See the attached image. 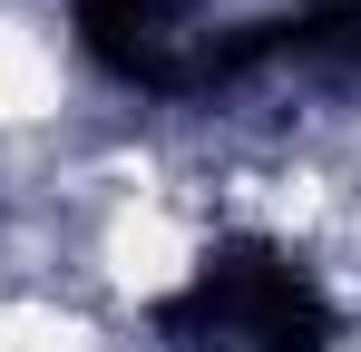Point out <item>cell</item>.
<instances>
[{
  "instance_id": "1",
  "label": "cell",
  "mask_w": 361,
  "mask_h": 352,
  "mask_svg": "<svg viewBox=\"0 0 361 352\" xmlns=\"http://www.w3.org/2000/svg\"><path fill=\"white\" fill-rule=\"evenodd\" d=\"M147 333L166 352H332L342 313L312 284L293 245L274 235H215L176 293L147 303Z\"/></svg>"
},
{
  "instance_id": "2",
  "label": "cell",
  "mask_w": 361,
  "mask_h": 352,
  "mask_svg": "<svg viewBox=\"0 0 361 352\" xmlns=\"http://www.w3.org/2000/svg\"><path fill=\"white\" fill-rule=\"evenodd\" d=\"M195 20H205V0H68V30H78L88 69H108L137 98H176L185 49L205 40Z\"/></svg>"
},
{
  "instance_id": "3",
  "label": "cell",
  "mask_w": 361,
  "mask_h": 352,
  "mask_svg": "<svg viewBox=\"0 0 361 352\" xmlns=\"http://www.w3.org/2000/svg\"><path fill=\"white\" fill-rule=\"evenodd\" d=\"M264 69H312V78H361V0H302L254 20Z\"/></svg>"
}]
</instances>
